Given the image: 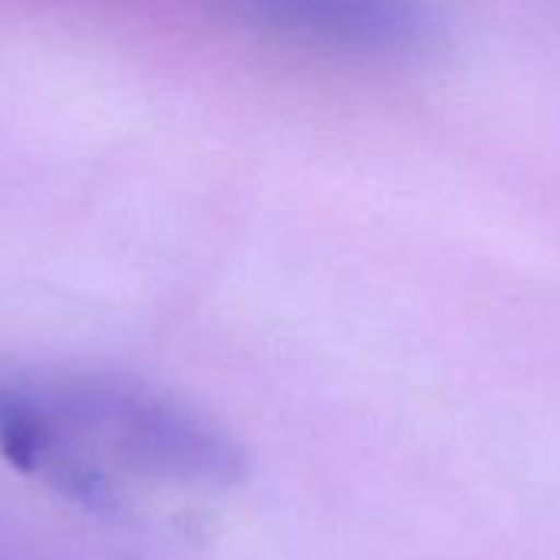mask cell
I'll list each match as a JSON object with an SVG mask.
<instances>
[{"instance_id": "obj_1", "label": "cell", "mask_w": 560, "mask_h": 560, "mask_svg": "<svg viewBox=\"0 0 560 560\" xmlns=\"http://www.w3.org/2000/svg\"><path fill=\"white\" fill-rule=\"evenodd\" d=\"M0 453L89 512L121 509V476L233 489L243 446L177 397L112 371L0 361Z\"/></svg>"}, {"instance_id": "obj_2", "label": "cell", "mask_w": 560, "mask_h": 560, "mask_svg": "<svg viewBox=\"0 0 560 560\" xmlns=\"http://www.w3.org/2000/svg\"><path fill=\"white\" fill-rule=\"evenodd\" d=\"M249 20L328 49L400 52L430 30L423 0H226Z\"/></svg>"}]
</instances>
